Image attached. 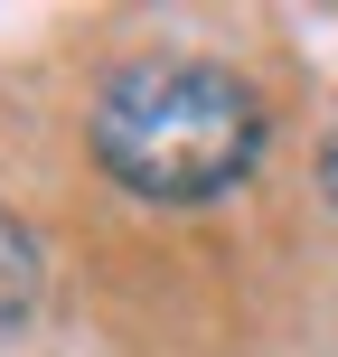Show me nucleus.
I'll use <instances>...</instances> for the list:
<instances>
[{
  "label": "nucleus",
  "mask_w": 338,
  "mask_h": 357,
  "mask_svg": "<svg viewBox=\"0 0 338 357\" xmlns=\"http://www.w3.org/2000/svg\"><path fill=\"white\" fill-rule=\"evenodd\" d=\"M320 188H329V207H338V132H329V151H320Z\"/></svg>",
  "instance_id": "obj_3"
},
{
  "label": "nucleus",
  "mask_w": 338,
  "mask_h": 357,
  "mask_svg": "<svg viewBox=\"0 0 338 357\" xmlns=\"http://www.w3.org/2000/svg\"><path fill=\"white\" fill-rule=\"evenodd\" d=\"M85 132L132 197L207 207L263 160V94L207 56H132L123 75H104Z\"/></svg>",
  "instance_id": "obj_1"
},
{
  "label": "nucleus",
  "mask_w": 338,
  "mask_h": 357,
  "mask_svg": "<svg viewBox=\"0 0 338 357\" xmlns=\"http://www.w3.org/2000/svg\"><path fill=\"white\" fill-rule=\"evenodd\" d=\"M29 310H38V245H29V226L0 207V339H10Z\"/></svg>",
  "instance_id": "obj_2"
}]
</instances>
